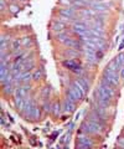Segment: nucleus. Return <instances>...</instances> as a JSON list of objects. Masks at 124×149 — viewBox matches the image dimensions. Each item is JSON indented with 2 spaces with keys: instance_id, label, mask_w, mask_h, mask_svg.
<instances>
[{
  "instance_id": "nucleus-1",
  "label": "nucleus",
  "mask_w": 124,
  "mask_h": 149,
  "mask_svg": "<svg viewBox=\"0 0 124 149\" xmlns=\"http://www.w3.org/2000/svg\"><path fill=\"white\" fill-rule=\"evenodd\" d=\"M116 96V90H114V87L112 86H108L105 85V83H100L99 87H98V91L96 93V97H97V102L99 106L104 107V108H107L108 104L111 103L112 98Z\"/></svg>"
},
{
  "instance_id": "nucleus-2",
  "label": "nucleus",
  "mask_w": 124,
  "mask_h": 149,
  "mask_svg": "<svg viewBox=\"0 0 124 149\" xmlns=\"http://www.w3.org/2000/svg\"><path fill=\"white\" fill-rule=\"evenodd\" d=\"M103 83H105V85L108 86H112L116 88L118 85H119V76L117 71H113V70H111L109 67H105L104 72H103V80H102Z\"/></svg>"
},
{
  "instance_id": "nucleus-3",
  "label": "nucleus",
  "mask_w": 124,
  "mask_h": 149,
  "mask_svg": "<svg viewBox=\"0 0 124 149\" xmlns=\"http://www.w3.org/2000/svg\"><path fill=\"white\" fill-rule=\"evenodd\" d=\"M63 66L67 67V70H71L72 72H75L77 74H82V66L80 63H77L75 60H66V61H63Z\"/></svg>"
},
{
  "instance_id": "nucleus-4",
  "label": "nucleus",
  "mask_w": 124,
  "mask_h": 149,
  "mask_svg": "<svg viewBox=\"0 0 124 149\" xmlns=\"http://www.w3.org/2000/svg\"><path fill=\"white\" fill-rule=\"evenodd\" d=\"M76 146L78 148H91V147H93V142H92L86 134V136H80L78 138H77Z\"/></svg>"
},
{
  "instance_id": "nucleus-5",
  "label": "nucleus",
  "mask_w": 124,
  "mask_h": 149,
  "mask_svg": "<svg viewBox=\"0 0 124 149\" xmlns=\"http://www.w3.org/2000/svg\"><path fill=\"white\" fill-rule=\"evenodd\" d=\"M51 27H52L53 32H56V34H61V32H65L66 24L63 21H61V20H55V21H52Z\"/></svg>"
},
{
  "instance_id": "nucleus-6",
  "label": "nucleus",
  "mask_w": 124,
  "mask_h": 149,
  "mask_svg": "<svg viewBox=\"0 0 124 149\" xmlns=\"http://www.w3.org/2000/svg\"><path fill=\"white\" fill-rule=\"evenodd\" d=\"M58 14L61 16H65L67 19H70V20L76 16V13H75V9L73 8H63V9H61V10L58 11Z\"/></svg>"
},
{
  "instance_id": "nucleus-7",
  "label": "nucleus",
  "mask_w": 124,
  "mask_h": 149,
  "mask_svg": "<svg viewBox=\"0 0 124 149\" xmlns=\"http://www.w3.org/2000/svg\"><path fill=\"white\" fill-rule=\"evenodd\" d=\"M67 100L68 101H71V102H73V103H76V102H78L80 100H81V97H80V95L77 93L75 90H73L72 87H70L67 90Z\"/></svg>"
},
{
  "instance_id": "nucleus-8",
  "label": "nucleus",
  "mask_w": 124,
  "mask_h": 149,
  "mask_svg": "<svg viewBox=\"0 0 124 149\" xmlns=\"http://www.w3.org/2000/svg\"><path fill=\"white\" fill-rule=\"evenodd\" d=\"M29 91H30V86L25 85V83H24V85H21V86L17 87L15 92H16V96H20V97H24V98H25V97L27 96V93H29Z\"/></svg>"
},
{
  "instance_id": "nucleus-9",
  "label": "nucleus",
  "mask_w": 124,
  "mask_h": 149,
  "mask_svg": "<svg viewBox=\"0 0 124 149\" xmlns=\"http://www.w3.org/2000/svg\"><path fill=\"white\" fill-rule=\"evenodd\" d=\"M71 87H72L73 90H75L77 93H78V95H80L81 100L83 98V97H85V93H86V91H85V88L82 87V85H81V83H80L78 81H73V82H72V85H71Z\"/></svg>"
},
{
  "instance_id": "nucleus-10",
  "label": "nucleus",
  "mask_w": 124,
  "mask_h": 149,
  "mask_svg": "<svg viewBox=\"0 0 124 149\" xmlns=\"http://www.w3.org/2000/svg\"><path fill=\"white\" fill-rule=\"evenodd\" d=\"M80 129H81V132L85 133V134H92V133H94V130L92 129L91 124H89V122H88V119L85 120V122H82Z\"/></svg>"
},
{
  "instance_id": "nucleus-11",
  "label": "nucleus",
  "mask_w": 124,
  "mask_h": 149,
  "mask_svg": "<svg viewBox=\"0 0 124 149\" xmlns=\"http://www.w3.org/2000/svg\"><path fill=\"white\" fill-rule=\"evenodd\" d=\"M40 116H41L40 108H39V107H36V106H34L33 109L30 111V113H29V116H27L26 118H30V119H39Z\"/></svg>"
},
{
  "instance_id": "nucleus-12",
  "label": "nucleus",
  "mask_w": 124,
  "mask_h": 149,
  "mask_svg": "<svg viewBox=\"0 0 124 149\" xmlns=\"http://www.w3.org/2000/svg\"><path fill=\"white\" fill-rule=\"evenodd\" d=\"M108 67L111 70H113V71H118V70L122 67V63H121V61H119V58L116 57V58H113L112 61L108 63Z\"/></svg>"
},
{
  "instance_id": "nucleus-13",
  "label": "nucleus",
  "mask_w": 124,
  "mask_h": 149,
  "mask_svg": "<svg viewBox=\"0 0 124 149\" xmlns=\"http://www.w3.org/2000/svg\"><path fill=\"white\" fill-rule=\"evenodd\" d=\"M15 106H16V108L19 109L20 112L24 111V107H25V100H24V97L16 96L15 97Z\"/></svg>"
},
{
  "instance_id": "nucleus-14",
  "label": "nucleus",
  "mask_w": 124,
  "mask_h": 149,
  "mask_svg": "<svg viewBox=\"0 0 124 149\" xmlns=\"http://www.w3.org/2000/svg\"><path fill=\"white\" fill-rule=\"evenodd\" d=\"M63 111L67 112V113H71V112H73V111H75V103L71 102V101H68V100H66L65 107H63Z\"/></svg>"
},
{
  "instance_id": "nucleus-15",
  "label": "nucleus",
  "mask_w": 124,
  "mask_h": 149,
  "mask_svg": "<svg viewBox=\"0 0 124 149\" xmlns=\"http://www.w3.org/2000/svg\"><path fill=\"white\" fill-rule=\"evenodd\" d=\"M77 81H78L81 85H82V87L85 88V91H86V92H88V90H89V83H88V81H87V78H86V77L81 76Z\"/></svg>"
},
{
  "instance_id": "nucleus-16",
  "label": "nucleus",
  "mask_w": 124,
  "mask_h": 149,
  "mask_svg": "<svg viewBox=\"0 0 124 149\" xmlns=\"http://www.w3.org/2000/svg\"><path fill=\"white\" fill-rule=\"evenodd\" d=\"M41 77H42V72H41V70H35V72L33 73V80L39 81V80H41Z\"/></svg>"
},
{
  "instance_id": "nucleus-17",
  "label": "nucleus",
  "mask_w": 124,
  "mask_h": 149,
  "mask_svg": "<svg viewBox=\"0 0 124 149\" xmlns=\"http://www.w3.org/2000/svg\"><path fill=\"white\" fill-rule=\"evenodd\" d=\"M60 4L65 5L66 8H70V6L73 5V1H72V0H60Z\"/></svg>"
},
{
  "instance_id": "nucleus-18",
  "label": "nucleus",
  "mask_w": 124,
  "mask_h": 149,
  "mask_svg": "<svg viewBox=\"0 0 124 149\" xmlns=\"http://www.w3.org/2000/svg\"><path fill=\"white\" fill-rule=\"evenodd\" d=\"M4 92L8 93V95H10L12 92V85L11 83H9V85H4Z\"/></svg>"
},
{
  "instance_id": "nucleus-19",
  "label": "nucleus",
  "mask_w": 124,
  "mask_h": 149,
  "mask_svg": "<svg viewBox=\"0 0 124 149\" xmlns=\"http://www.w3.org/2000/svg\"><path fill=\"white\" fill-rule=\"evenodd\" d=\"M19 46H20V40H14L12 44H11V49L15 51V50H19Z\"/></svg>"
},
{
  "instance_id": "nucleus-20",
  "label": "nucleus",
  "mask_w": 124,
  "mask_h": 149,
  "mask_svg": "<svg viewBox=\"0 0 124 149\" xmlns=\"http://www.w3.org/2000/svg\"><path fill=\"white\" fill-rule=\"evenodd\" d=\"M52 109H53L55 116H58V114H60V112H61V107H60V104H58V103H56V104H53Z\"/></svg>"
},
{
  "instance_id": "nucleus-21",
  "label": "nucleus",
  "mask_w": 124,
  "mask_h": 149,
  "mask_svg": "<svg viewBox=\"0 0 124 149\" xmlns=\"http://www.w3.org/2000/svg\"><path fill=\"white\" fill-rule=\"evenodd\" d=\"M103 50H97L96 51V57H97V60L99 61V60H102L103 58Z\"/></svg>"
},
{
  "instance_id": "nucleus-22",
  "label": "nucleus",
  "mask_w": 124,
  "mask_h": 149,
  "mask_svg": "<svg viewBox=\"0 0 124 149\" xmlns=\"http://www.w3.org/2000/svg\"><path fill=\"white\" fill-rule=\"evenodd\" d=\"M0 9H1V13L5 11V9H6V3H5V0H0Z\"/></svg>"
},
{
  "instance_id": "nucleus-23",
  "label": "nucleus",
  "mask_w": 124,
  "mask_h": 149,
  "mask_svg": "<svg viewBox=\"0 0 124 149\" xmlns=\"http://www.w3.org/2000/svg\"><path fill=\"white\" fill-rule=\"evenodd\" d=\"M9 9H10V11H11V13H14V14L17 13V11L20 10L19 6H17V5H10V8H9Z\"/></svg>"
},
{
  "instance_id": "nucleus-24",
  "label": "nucleus",
  "mask_w": 124,
  "mask_h": 149,
  "mask_svg": "<svg viewBox=\"0 0 124 149\" xmlns=\"http://www.w3.org/2000/svg\"><path fill=\"white\" fill-rule=\"evenodd\" d=\"M30 42H31V41H30L29 37H25L24 41H22V45H24V46H27V45H30Z\"/></svg>"
},
{
  "instance_id": "nucleus-25",
  "label": "nucleus",
  "mask_w": 124,
  "mask_h": 149,
  "mask_svg": "<svg viewBox=\"0 0 124 149\" xmlns=\"http://www.w3.org/2000/svg\"><path fill=\"white\" fill-rule=\"evenodd\" d=\"M44 109H45L46 112H48V111H50V104H48V103H46V102L44 103Z\"/></svg>"
},
{
  "instance_id": "nucleus-26",
  "label": "nucleus",
  "mask_w": 124,
  "mask_h": 149,
  "mask_svg": "<svg viewBox=\"0 0 124 149\" xmlns=\"http://www.w3.org/2000/svg\"><path fill=\"white\" fill-rule=\"evenodd\" d=\"M119 71H121V77H122V78H124V65L121 67V70H119Z\"/></svg>"
},
{
  "instance_id": "nucleus-27",
  "label": "nucleus",
  "mask_w": 124,
  "mask_h": 149,
  "mask_svg": "<svg viewBox=\"0 0 124 149\" xmlns=\"http://www.w3.org/2000/svg\"><path fill=\"white\" fill-rule=\"evenodd\" d=\"M46 95H48V88H44L42 91V96H46Z\"/></svg>"
},
{
  "instance_id": "nucleus-28",
  "label": "nucleus",
  "mask_w": 124,
  "mask_h": 149,
  "mask_svg": "<svg viewBox=\"0 0 124 149\" xmlns=\"http://www.w3.org/2000/svg\"><path fill=\"white\" fill-rule=\"evenodd\" d=\"M22 1H25V0H22Z\"/></svg>"
}]
</instances>
